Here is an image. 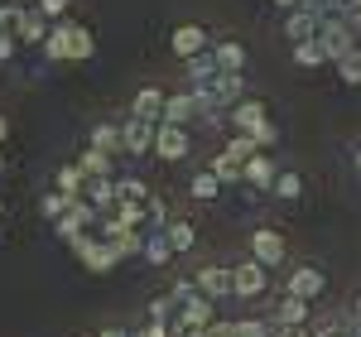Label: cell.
<instances>
[{"instance_id":"1","label":"cell","mask_w":361,"mask_h":337,"mask_svg":"<svg viewBox=\"0 0 361 337\" xmlns=\"http://www.w3.org/2000/svg\"><path fill=\"white\" fill-rule=\"evenodd\" d=\"M231 125H236V130H250V140H255V145H275V125L265 121V106H260V102H241V106H231Z\"/></svg>"},{"instance_id":"2","label":"cell","mask_w":361,"mask_h":337,"mask_svg":"<svg viewBox=\"0 0 361 337\" xmlns=\"http://www.w3.org/2000/svg\"><path fill=\"white\" fill-rule=\"evenodd\" d=\"M265 284H270V265H260V260H246V265L231 270V289H236L241 299H255Z\"/></svg>"},{"instance_id":"3","label":"cell","mask_w":361,"mask_h":337,"mask_svg":"<svg viewBox=\"0 0 361 337\" xmlns=\"http://www.w3.org/2000/svg\"><path fill=\"white\" fill-rule=\"evenodd\" d=\"M154 154H159V159H183V154H188V130L164 121V125L154 130Z\"/></svg>"},{"instance_id":"4","label":"cell","mask_w":361,"mask_h":337,"mask_svg":"<svg viewBox=\"0 0 361 337\" xmlns=\"http://www.w3.org/2000/svg\"><path fill=\"white\" fill-rule=\"evenodd\" d=\"M197 111H202V106H197V92H178V97L164 102V121L169 125H188Z\"/></svg>"},{"instance_id":"5","label":"cell","mask_w":361,"mask_h":337,"mask_svg":"<svg viewBox=\"0 0 361 337\" xmlns=\"http://www.w3.org/2000/svg\"><path fill=\"white\" fill-rule=\"evenodd\" d=\"M250 251H255L260 265H279L284 260V241H279V231H255L250 236Z\"/></svg>"},{"instance_id":"6","label":"cell","mask_w":361,"mask_h":337,"mask_svg":"<svg viewBox=\"0 0 361 337\" xmlns=\"http://www.w3.org/2000/svg\"><path fill=\"white\" fill-rule=\"evenodd\" d=\"M178 309H183V318H178L183 328H207V323H212V299H207V294H188Z\"/></svg>"},{"instance_id":"7","label":"cell","mask_w":361,"mask_h":337,"mask_svg":"<svg viewBox=\"0 0 361 337\" xmlns=\"http://www.w3.org/2000/svg\"><path fill=\"white\" fill-rule=\"evenodd\" d=\"M202 44H207V29H202V25H178V29H173V54H178V58L202 54Z\"/></svg>"},{"instance_id":"8","label":"cell","mask_w":361,"mask_h":337,"mask_svg":"<svg viewBox=\"0 0 361 337\" xmlns=\"http://www.w3.org/2000/svg\"><path fill=\"white\" fill-rule=\"evenodd\" d=\"M323 270H313V265H299L294 270V280H289V294H299V299H318L323 294Z\"/></svg>"},{"instance_id":"9","label":"cell","mask_w":361,"mask_h":337,"mask_svg":"<svg viewBox=\"0 0 361 337\" xmlns=\"http://www.w3.org/2000/svg\"><path fill=\"white\" fill-rule=\"evenodd\" d=\"M78 29L82 25H58L49 39H44V54L49 58H73V44H78Z\"/></svg>"},{"instance_id":"10","label":"cell","mask_w":361,"mask_h":337,"mask_svg":"<svg viewBox=\"0 0 361 337\" xmlns=\"http://www.w3.org/2000/svg\"><path fill=\"white\" fill-rule=\"evenodd\" d=\"M78 255H82L92 270H111L116 260H121V255H116V246H97V241H87V236H78Z\"/></svg>"},{"instance_id":"11","label":"cell","mask_w":361,"mask_h":337,"mask_svg":"<svg viewBox=\"0 0 361 337\" xmlns=\"http://www.w3.org/2000/svg\"><path fill=\"white\" fill-rule=\"evenodd\" d=\"M149 145H154V121L130 116V125H126V149H130V154H145Z\"/></svg>"},{"instance_id":"12","label":"cell","mask_w":361,"mask_h":337,"mask_svg":"<svg viewBox=\"0 0 361 337\" xmlns=\"http://www.w3.org/2000/svg\"><path fill=\"white\" fill-rule=\"evenodd\" d=\"M304 318H308V299L284 294V304L275 309V318H270V323H275V328H284V323H304Z\"/></svg>"},{"instance_id":"13","label":"cell","mask_w":361,"mask_h":337,"mask_svg":"<svg viewBox=\"0 0 361 337\" xmlns=\"http://www.w3.org/2000/svg\"><path fill=\"white\" fill-rule=\"evenodd\" d=\"M197 289H202L207 299H217V294H231V275H222L217 265H207V270H197Z\"/></svg>"},{"instance_id":"14","label":"cell","mask_w":361,"mask_h":337,"mask_svg":"<svg viewBox=\"0 0 361 337\" xmlns=\"http://www.w3.org/2000/svg\"><path fill=\"white\" fill-rule=\"evenodd\" d=\"M15 25H20V39H25V44H44V39H49V29H44V15H39V10H20Z\"/></svg>"},{"instance_id":"15","label":"cell","mask_w":361,"mask_h":337,"mask_svg":"<svg viewBox=\"0 0 361 337\" xmlns=\"http://www.w3.org/2000/svg\"><path fill=\"white\" fill-rule=\"evenodd\" d=\"M135 116L140 121H154V116H164V92L159 87H145L135 97Z\"/></svg>"},{"instance_id":"16","label":"cell","mask_w":361,"mask_h":337,"mask_svg":"<svg viewBox=\"0 0 361 337\" xmlns=\"http://www.w3.org/2000/svg\"><path fill=\"white\" fill-rule=\"evenodd\" d=\"M289 34L304 44V39H318V15L313 10H299V15H289Z\"/></svg>"},{"instance_id":"17","label":"cell","mask_w":361,"mask_h":337,"mask_svg":"<svg viewBox=\"0 0 361 337\" xmlns=\"http://www.w3.org/2000/svg\"><path fill=\"white\" fill-rule=\"evenodd\" d=\"M78 168H82V173H92V178H102V173L111 168V159H106V149H97V145H92L82 159H78Z\"/></svg>"},{"instance_id":"18","label":"cell","mask_w":361,"mask_h":337,"mask_svg":"<svg viewBox=\"0 0 361 337\" xmlns=\"http://www.w3.org/2000/svg\"><path fill=\"white\" fill-rule=\"evenodd\" d=\"M323 44H318V39H304V44H294V63H304V68H318V63H323Z\"/></svg>"},{"instance_id":"19","label":"cell","mask_w":361,"mask_h":337,"mask_svg":"<svg viewBox=\"0 0 361 337\" xmlns=\"http://www.w3.org/2000/svg\"><path fill=\"white\" fill-rule=\"evenodd\" d=\"M255 149H260L255 140H246V135H236V140L226 145V159H231V164H250V159H255Z\"/></svg>"},{"instance_id":"20","label":"cell","mask_w":361,"mask_h":337,"mask_svg":"<svg viewBox=\"0 0 361 337\" xmlns=\"http://www.w3.org/2000/svg\"><path fill=\"white\" fill-rule=\"evenodd\" d=\"M217 63H222L226 73H241V63H246V54H241V44H217Z\"/></svg>"},{"instance_id":"21","label":"cell","mask_w":361,"mask_h":337,"mask_svg":"<svg viewBox=\"0 0 361 337\" xmlns=\"http://www.w3.org/2000/svg\"><path fill=\"white\" fill-rule=\"evenodd\" d=\"M58 193H68V197H78V193H82V168H78V164L58 168Z\"/></svg>"},{"instance_id":"22","label":"cell","mask_w":361,"mask_h":337,"mask_svg":"<svg viewBox=\"0 0 361 337\" xmlns=\"http://www.w3.org/2000/svg\"><path fill=\"white\" fill-rule=\"evenodd\" d=\"M270 173H275V164H270L265 154H255V159L246 164V178L255 183V188H265V183H270Z\"/></svg>"},{"instance_id":"23","label":"cell","mask_w":361,"mask_h":337,"mask_svg":"<svg viewBox=\"0 0 361 337\" xmlns=\"http://www.w3.org/2000/svg\"><path fill=\"white\" fill-rule=\"evenodd\" d=\"M217 183H222V178H217L212 168H207V173H197V178H193V197H202V202H207V197H217Z\"/></svg>"},{"instance_id":"24","label":"cell","mask_w":361,"mask_h":337,"mask_svg":"<svg viewBox=\"0 0 361 337\" xmlns=\"http://www.w3.org/2000/svg\"><path fill=\"white\" fill-rule=\"evenodd\" d=\"M169 241H173V251H188V246H193V226L173 222V226H169Z\"/></svg>"},{"instance_id":"25","label":"cell","mask_w":361,"mask_h":337,"mask_svg":"<svg viewBox=\"0 0 361 337\" xmlns=\"http://www.w3.org/2000/svg\"><path fill=\"white\" fill-rule=\"evenodd\" d=\"M145 255L159 265V260H169V255H173V241H169V236H154V241H145Z\"/></svg>"},{"instance_id":"26","label":"cell","mask_w":361,"mask_h":337,"mask_svg":"<svg viewBox=\"0 0 361 337\" xmlns=\"http://www.w3.org/2000/svg\"><path fill=\"white\" fill-rule=\"evenodd\" d=\"M299 188H304V183H299V173H279L275 197H284V202H289V197H299Z\"/></svg>"},{"instance_id":"27","label":"cell","mask_w":361,"mask_h":337,"mask_svg":"<svg viewBox=\"0 0 361 337\" xmlns=\"http://www.w3.org/2000/svg\"><path fill=\"white\" fill-rule=\"evenodd\" d=\"M92 145H97V149H106V154H111L116 145H126V140H121V135H116V125H102V130H97V135H92Z\"/></svg>"},{"instance_id":"28","label":"cell","mask_w":361,"mask_h":337,"mask_svg":"<svg viewBox=\"0 0 361 337\" xmlns=\"http://www.w3.org/2000/svg\"><path fill=\"white\" fill-rule=\"evenodd\" d=\"M78 197H68V193H54V197H44V212L49 217H63V207H73Z\"/></svg>"},{"instance_id":"29","label":"cell","mask_w":361,"mask_h":337,"mask_svg":"<svg viewBox=\"0 0 361 337\" xmlns=\"http://www.w3.org/2000/svg\"><path fill=\"white\" fill-rule=\"evenodd\" d=\"M135 337H169V328H164V323H159V318H154V323H149V328H140Z\"/></svg>"},{"instance_id":"30","label":"cell","mask_w":361,"mask_h":337,"mask_svg":"<svg viewBox=\"0 0 361 337\" xmlns=\"http://www.w3.org/2000/svg\"><path fill=\"white\" fill-rule=\"evenodd\" d=\"M275 337H308V328H304V323H284Z\"/></svg>"},{"instance_id":"31","label":"cell","mask_w":361,"mask_h":337,"mask_svg":"<svg viewBox=\"0 0 361 337\" xmlns=\"http://www.w3.org/2000/svg\"><path fill=\"white\" fill-rule=\"evenodd\" d=\"M39 10H44V15H63V10H68V0H39Z\"/></svg>"},{"instance_id":"32","label":"cell","mask_w":361,"mask_h":337,"mask_svg":"<svg viewBox=\"0 0 361 337\" xmlns=\"http://www.w3.org/2000/svg\"><path fill=\"white\" fill-rule=\"evenodd\" d=\"M207 337H236V328H226V323H207Z\"/></svg>"},{"instance_id":"33","label":"cell","mask_w":361,"mask_h":337,"mask_svg":"<svg viewBox=\"0 0 361 337\" xmlns=\"http://www.w3.org/2000/svg\"><path fill=\"white\" fill-rule=\"evenodd\" d=\"M10 54H15V39H10V34L0 29V58H10Z\"/></svg>"},{"instance_id":"34","label":"cell","mask_w":361,"mask_h":337,"mask_svg":"<svg viewBox=\"0 0 361 337\" xmlns=\"http://www.w3.org/2000/svg\"><path fill=\"white\" fill-rule=\"evenodd\" d=\"M102 337H130V333H121V328H106V333H102Z\"/></svg>"},{"instance_id":"35","label":"cell","mask_w":361,"mask_h":337,"mask_svg":"<svg viewBox=\"0 0 361 337\" xmlns=\"http://www.w3.org/2000/svg\"><path fill=\"white\" fill-rule=\"evenodd\" d=\"M275 5H284V10H294V5H304V0H275Z\"/></svg>"},{"instance_id":"36","label":"cell","mask_w":361,"mask_h":337,"mask_svg":"<svg viewBox=\"0 0 361 337\" xmlns=\"http://www.w3.org/2000/svg\"><path fill=\"white\" fill-rule=\"evenodd\" d=\"M5 130H10V125H5V116H0V140H5Z\"/></svg>"},{"instance_id":"37","label":"cell","mask_w":361,"mask_h":337,"mask_svg":"<svg viewBox=\"0 0 361 337\" xmlns=\"http://www.w3.org/2000/svg\"><path fill=\"white\" fill-rule=\"evenodd\" d=\"M352 318H357V323H361V299H357V313H352Z\"/></svg>"},{"instance_id":"38","label":"cell","mask_w":361,"mask_h":337,"mask_svg":"<svg viewBox=\"0 0 361 337\" xmlns=\"http://www.w3.org/2000/svg\"><path fill=\"white\" fill-rule=\"evenodd\" d=\"M357 168H361V149H357Z\"/></svg>"},{"instance_id":"39","label":"cell","mask_w":361,"mask_h":337,"mask_svg":"<svg viewBox=\"0 0 361 337\" xmlns=\"http://www.w3.org/2000/svg\"><path fill=\"white\" fill-rule=\"evenodd\" d=\"M0 168H5V159H0Z\"/></svg>"},{"instance_id":"40","label":"cell","mask_w":361,"mask_h":337,"mask_svg":"<svg viewBox=\"0 0 361 337\" xmlns=\"http://www.w3.org/2000/svg\"><path fill=\"white\" fill-rule=\"evenodd\" d=\"M0 212H5V207H0Z\"/></svg>"}]
</instances>
